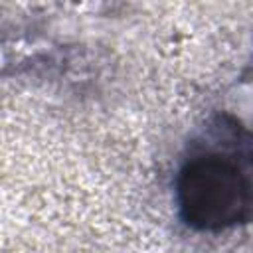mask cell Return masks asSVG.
Instances as JSON below:
<instances>
[{"instance_id":"6da1fadb","label":"cell","mask_w":253,"mask_h":253,"mask_svg":"<svg viewBox=\"0 0 253 253\" xmlns=\"http://www.w3.org/2000/svg\"><path fill=\"white\" fill-rule=\"evenodd\" d=\"M176 204L186 225L221 231L245 223L251 213L249 154L208 148L194 152L176 178Z\"/></svg>"}]
</instances>
